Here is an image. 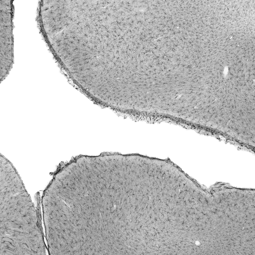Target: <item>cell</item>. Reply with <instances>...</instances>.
I'll return each mask as SVG.
<instances>
[{"instance_id": "6da1fadb", "label": "cell", "mask_w": 255, "mask_h": 255, "mask_svg": "<svg viewBox=\"0 0 255 255\" xmlns=\"http://www.w3.org/2000/svg\"><path fill=\"white\" fill-rule=\"evenodd\" d=\"M113 163L110 159L111 168H102L88 191L89 227L100 251L107 247L108 254H138L141 200L133 157L117 156Z\"/></svg>"}]
</instances>
